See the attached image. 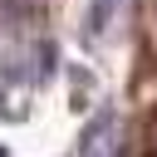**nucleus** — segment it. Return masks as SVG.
Returning a JSON list of instances; mask_svg holds the SVG:
<instances>
[{
  "label": "nucleus",
  "mask_w": 157,
  "mask_h": 157,
  "mask_svg": "<svg viewBox=\"0 0 157 157\" xmlns=\"http://www.w3.org/2000/svg\"><path fill=\"white\" fill-rule=\"evenodd\" d=\"M123 137V118L118 113H98L83 132H78V157H113Z\"/></svg>",
  "instance_id": "nucleus-1"
}]
</instances>
